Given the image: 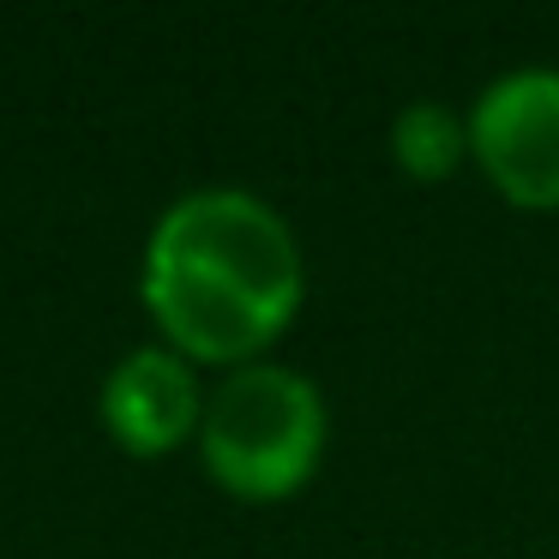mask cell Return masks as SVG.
Segmentation results:
<instances>
[{"mask_svg": "<svg viewBox=\"0 0 559 559\" xmlns=\"http://www.w3.org/2000/svg\"><path fill=\"white\" fill-rule=\"evenodd\" d=\"M469 163L506 205L559 211V67H511L469 103Z\"/></svg>", "mask_w": 559, "mask_h": 559, "instance_id": "cell-3", "label": "cell"}, {"mask_svg": "<svg viewBox=\"0 0 559 559\" xmlns=\"http://www.w3.org/2000/svg\"><path fill=\"white\" fill-rule=\"evenodd\" d=\"M139 301L157 343L193 367L265 361L307 301V259L289 217L247 187H193L145 235Z\"/></svg>", "mask_w": 559, "mask_h": 559, "instance_id": "cell-1", "label": "cell"}, {"mask_svg": "<svg viewBox=\"0 0 559 559\" xmlns=\"http://www.w3.org/2000/svg\"><path fill=\"white\" fill-rule=\"evenodd\" d=\"M391 163H397V175L415 187L451 181V175L469 163V115H457L439 97L403 103V109L391 115Z\"/></svg>", "mask_w": 559, "mask_h": 559, "instance_id": "cell-5", "label": "cell"}, {"mask_svg": "<svg viewBox=\"0 0 559 559\" xmlns=\"http://www.w3.org/2000/svg\"><path fill=\"white\" fill-rule=\"evenodd\" d=\"M205 379L169 343H139L103 373L97 385V421L127 457H169L199 439L205 415Z\"/></svg>", "mask_w": 559, "mask_h": 559, "instance_id": "cell-4", "label": "cell"}, {"mask_svg": "<svg viewBox=\"0 0 559 559\" xmlns=\"http://www.w3.org/2000/svg\"><path fill=\"white\" fill-rule=\"evenodd\" d=\"M325 439H331L325 391L301 367L265 355V361L229 367L205 391L193 451L229 499L283 506L319 475Z\"/></svg>", "mask_w": 559, "mask_h": 559, "instance_id": "cell-2", "label": "cell"}]
</instances>
